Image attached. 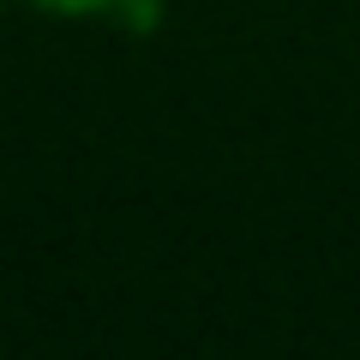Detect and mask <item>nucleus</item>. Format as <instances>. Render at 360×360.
Instances as JSON below:
<instances>
[{"mask_svg": "<svg viewBox=\"0 0 360 360\" xmlns=\"http://www.w3.org/2000/svg\"><path fill=\"white\" fill-rule=\"evenodd\" d=\"M30 6H42L54 18H96V13H120L127 0H30Z\"/></svg>", "mask_w": 360, "mask_h": 360, "instance_id": "nucleus-1", "label": "nucleus"}]
</instances>
